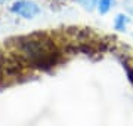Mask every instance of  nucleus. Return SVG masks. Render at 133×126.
I'll list each match as a JSON object with an SVG mask.
<instances>
[{"instance_id":"39448f33","label":"nucleus","mask_w":133,"mask_h":126,"mask_svg":"<svg viewBox=\"0 0 133 126\" xmlns=\"http://www.w3.org/2000/svg\"><path fill=\"white\" fill-rule=\"evenodd\" d=\"M127 2H130V3H132V6H133V0H127ZM132 12H133V10H132Z\"/></svg>"},{"instance_id":"f257e3e1","label":"nucleus","mask_w":133,"mask_h":126,"mask_svg":"<svg viewBox=\"0 0 133 126\" xmlns=\"http://www.w3.org/2000/svg\"><path fill=\"white\" fill-rule=\"evenodd\" d=\"M10 10L24 20H33L40 14V8L34 2H30V0H16L10 6Z\"/></svg>"},{"instance_id":"f03ea898","label":"nucleus","mask_w":133,"mask_h":126,"mask_svg":"<svg viewBox=\"0 0 133 126\" xmlns=\"http://www.w3.org/2000/svg\"><path fill=\"white\" fill-rule=\"evenodd\" d=\"M130 22H132L130 16H127V15H124V14H118L114 18V28L117 31H126L127 27L130 25Z\"/></svg>"},{"instance_id":"7ed1b4c3","label":"nucleus","mask_w":133,"mask_h":126,"mask_svg":"<svg viewBox=\"0 0 133 126\" xmlns=\"http://www.w3.org/2000/svg\"><path fill=\"white\" fill-rule=\"evenodd\" d=\"M98 10H99V14L105 15L108 14L109 10L112 9V6H114V0H98Z\"/></svg>"},{"instance_id":"20e7f679","label":"nucleus","mask_w":133,"mask_h":126,"mask_svg":"<svg viewBox=\"0 0 133 126\" xmlns=\"http://www.w3.org/2000/svg\"><path fill=\"white\" fill-rule=\"evenodd\" d=\"M52 3H56V5H64V3H68V2H71V0H50Z\"/></svg>"}]
</instances>
